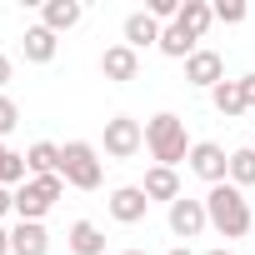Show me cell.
Wrapping results in <instances>:
<instances>
[{
	"instance_id": "obj_24",
	"label": "cell",
	"mask_w": 255,
	"mask_h": 255,
	"mask_svg": "<svg viewBox=\"0 0 255 255\" xmlns=\"http://www.w3.org/2000/svg\"><path fill=\"white\" fill-rule=\"evenodd\" d=\"M215 20H220V25H240V20H245V0H220V5H215Z\"/></svg>"
},
{
	"instance_id": "obj_18",
	"label": "cell",
	"mask_w": 255,
	"mask_h": 255,
	"mask_svg": "<svg viewBox=\"0 0 255 255\" xmlns=\"http://www.w3.org/2000/svg\"><path fill=\"white\" fill-rule=\"evenodd\" d=\"M25 165H30V175H60V145L35 140V145L25 150Z\"/></svg>"
},
{
	"instance_id": "obj_3",
	"label": "cell",
	"mask_w": 255,
	"mask_h": 255,
	"mask_svg": "<svg viewBox=\"0 0 255 255\" xmlns=\"http://www.w3.org/2000/svg\"><path fill=\"white\" fill-rule=\"evenodd\" d=\"M100 155H95V145L90 140H70V145H60V180L65 185H75V190H100Z\"/></svg>"
},
{
	"instance_id": "obj_27",
	"label": "cell",
	"mask_w": 255,
	"mask_h": 255,
	"mask_svg": "<svg viewBox=\"0 0 255 255\" xmlns=\"http://www.w3.org/2000/svg\"><path fill=\"white\" fill-rule=\"evenodd\" d=\"M5 210H15V190H5V185H0V215H5Z\"/></svg>"
},
{
	"instance_id": "obj_23",
	"label": "cell",
	"mask_w": 255,
	"mask_h": 255,
	"mask_svg": "<svg viewBox=\"0 0 255 255\" xmlns=\"http://www.w3.org/2000/svg\"><path fill=\"white\" fill-rule=\"evenodd\" d=\"M15 125H20V105H15L10 95H0V140H5Z\"/></svg>"
},
{
	"instance_id": "obj_34",
	"label": "cell",
	"mask_w": 255,
	"mask_h": 255,
	"mask_svg": "<svg viewBox=\"0 0 255 255\" xmlns=\"http://www.w3.org/2000/svg\"><path fill=\"white\" fill-rule=\"evenodd\" d=\"M250 235H255V230H250Z\"/></svg>"
},
{
	"instance_id": "obj_1",
	"label": "cell",
	"mask_w": 255,
	"mask_h": 255,
	"mask_svg": "<svg viewBox=\"0 0 255 255\" xmlns=\"http://www.w3.org/2000/svg\"><path fill=\"white\" fill-rule=\"evenodd\" d=\"M205 215H210V225H215L225 240H240V235L255 230L250 200H245L235 185H210V195H205Z\"/></svg>"
},
{
	"instance_id": "obj_28",
	"label": "cell",
	"mask_w": 255,
	"mask_h": 255,
	"mask_svg": "<svg viewBox=\"0 0 255 255\" xmlns=\"http://www.w3.org/2000/svg\"><path fill=\"white\" fill-rule=\"evenodd\" d=\"M0 85H10V55H0Z\"/></svg>"
},
{
	"instance_id": "obj_20",
	"label": "cell",
	"mask_w": 255,
	"mask_h": 255,
	"mask_svg": "<svg viewBox=\"0 0 255 255\" xmlns=\"http://www.w3.org/2000/svg\"><path fill=\"white\" fill-rule=\"evenodd\" d=\"M210 100H215V110H220L225 120L245 115V95H240V80H220V85L210 90Z\"/></svg>"
},
{
	"instance_id": "obj_14",
	"label": "cell",
	"mask_w": 255,
	"mask_h": 255,
	"mask_svg": "<svg viewBox=\"0 0 255 255\" xmlns=\"http://www.w3.org/2000/svg\"><path fill=\"white\" fill-rule=\"evenodd\" d=\"M80 15H85V10H80V0H45V10H40V25L60 35V30L80 25Z\"/></svg>"
},
{
	"instance_id": "obj_4",
	"label": "cell",
	"mask_w": 255,
	"mask_h": 255,
	"mask_svg": "<svg viewBox=\"0 0 255 255\" xmlns=\"http://www.w3.org/2000/svg\"><path fill=\"white\" fill-rule=\"evenodd\" d=\"M60 195H65V180H60V175H30V180L15 190V215H20V220H45Z\"/></svg>"
},
{
	"instance_id": "obj_33",
	"label": "cell",
	"mask_w": 255,
	"mask_h": 255,
	"mask_svg": "<svg viewBox=\"0 0 255 255\" xmlns=\"http://www.w3.org/2000/svg\"><path fill=\"white\" fill-rule=\"evenodd\" d=\"M250 150H255V140H250Z\"/></svg>"
},
{
	"instance_id": "obj_26",
	"label": "cell",
	"mask_w": 255,
	"mask_h": 255,
	"mask_svg": "<svg viewBox=\"0 0 255 255\" xmlns=\"http://www.w3.org/2000/svg\"><path fill=\"white\" fill-rule=\"evenodd\" d=\"M240 95H245V110H255V75H240Z\"/></svg>"
},
{
	"instance_id": "obj_11",
	"label": "cell",
	"mask_w": 255,
	"mask_h": 255,
	"mask_svg": "<svg viewBox=\"0 0 255 255\" xmlns=\"http://www.w3.org/2000/svg\"><path fill=\"white\" fill-rule=\"evenodd\" d=\"M160 20L150 15V10H135V15H125V45H130L135 55L145 50V45H160Z\"/></svg>"
},
{
	"instance_id": "obj_13",
	"label": "cell",
	"mask_w": 255,
	"mask_h": 255,
	"mask_svg": "<svg viewBox=\"0 0 255 255\" xmlns=\"http://www.w3.org/2000/svg\"><path fill=\"white\" fill-rule=\"evenodd\" d=\"M140 190H145L150 200H165V205H175V200H180V175H175V170H165V165H150Z\"/></svg>"
},
{
	"instance_id": "obj_2",
	"label": "cell",
	"mask_w": 255,
	"mask_h": 255,
	"mask_svg": "<svg viewBox=\"0 0 255 255\" xmlns=\"http://www.w3.org/2000/svg\"><path fill=\"white\" fill-rule=\"evenodd\" d=\"M145 150L155 155V165L175 170L180 160H190V135H185V120L160 110L155 120H145Z\"/></svg>"
},
{
	"instance_id": "obj_7",
	"label": "cell",
	"mask_w": 255,
	"mask_h": 255,
	"mask_svg": "<svg viewBox=\"0 0 255 255\" xmlns=\"http://www.w3.org/2000/svg\"><path fill=\"white\" fill-rule=\"evenodd\" d=\"M205 225H210V215H205V200H190V195H180V200L170 205V230H175L180 240H195Z\"/></svg>"
},
{
	"instance_id": "obj_29",
	"label": "cell",
	"mask_w": 255,
	"mask_h": 255,
	"mask_svg": "<svg viewBox=\"0 0 255 255\" xmlns=\"http://www.w3.org/2000/svg\"><path fill=\"white\" fill-rule=\"evenodd\" d=\"M0 255H10V230L0 225Z\"/></svg>"
},
{
	"instance_id": "obj_32",
	"label": "cell",
	"mask_w": 255,
	"mask_h": 255,
	"mask_svg": "<svg viewBox=\"0 0 255 255\" xmlns=\"http://www.w3.org/2000/svg\"><path fill=\"white\" fill-rule=\"evenodd\" d=\"M125 255H145V250H125Z\"/></svg>"
},
{
	"instance_id": "obj_31",
	"label": "cell",
	"mask_w": 255,
	"mask_h": 255,
	"mask_svg": "<svg viewBox=\"0 0 255 255\" xmlns=\"http://www.w3.org/2000/svg\"><path fill=\"white\" fill-rule=\"evenodd\" d=\"M170 255H190V250H185V245H180V250H170Z\"/></svg>"
},
{
	"instance_id": "obj_10",
	"label": "cell",
	"mask_w": 255,
	"mask_h": 255,
	"mask_svg": "<svg viewBox=\"0 0 255 255\" xmlns=\"http://www.w3.org/2000/svg\"><path fill=\"white\" fill-rule=\"evenodd\" d=\"M185 80H190V85H205V90H215V85L225 80V60H220L215 50H195V55L185 60Z\"/></svg>"
},
{
	"instance_id": "obj_9",
	"label": "cell",
	"mask_w": 255,
	"mask_h": 255,
	"mask_svg": "<svg viewBox=\"0 0 255 255\" xmlns=\"http://www.w3.org/2000/svg\"><path fill=\"white\" fill-rule=\"evenodd\" d=\"M145 210H150V195H145L140 185H120V190L110 195V215H115L120 225H135V220H145Z\"/></svg>"
},
{
	"instance_id": "obj_25",
	"label": "cell",
	"mask_w": 255,
	"mask_h": 255,
	"mask_svg": "<svg viewBox=\"0 0 255 255\" xmlns=\"http://www.w3.org/2000/svg\"><path fill=\"white\" fill-rule=\"evenodd\" d=\"M150 15L155 20H180V0H150Z\"/></svg>"
},
{
	"instance_id": "obj_30",
	"label": "cell",
	"mask_w": 255,
	"mask_h": 255,
	"mask_svg": "<svg viewBox=\"0 0 255 255\" xmlns=\"http://www.w3.org/2000/svg\"><path fill=\"white\" fill-rule=\"evenodd\" d=\"M205 255H230V250H225V245H220V250H205Z\"/></svg>"
},
{
	"instance_id": "obj_22",
	"label": "cell",
	"mask_w": 255,
	"mask_h": 255,
	"mask_svg": "<svg viewBox=\"0 0 255 255\" xmlns=\"http://www.w3.org/2000/svg\"><path fill=\"white\" fill-rule=\"evenodd\" d=\"M230 185H235V190L255 185V150H250V145H245V150H230Z\"/></svg>"
},
{
	"instance_id": "obj_15",
	"label": "cell",
	"mask_w": 255,
	"mask_h": 255,
	"mask_svg": "<svg viewBox=\"0 0 255 255\" xmlns=\"http://www.w3.org/2000/svg\"><path fill=\"white\" fill-rule=\"evenodd\" d=\"M65 245H70L75 255H105V235H100L95 220H75L70 235H65Z\"/></svg>"
},
{
	"instance_id": "obj_6",
	"label": "cell",
	"mask_w": 255,
	"mask_h": 255,
	"mask_svg": "<svg viewBox=\"0 0 255 255\" xmlns=\"http://www.w3.org/2000/svg\"><path fill=\"white\" fill-rule=\"evenodd\" d=\"M190 170H195L200 180H210V185H225V175H230V155H225L215 140H195V145H190Z\"/></svg>"
},
{
	"instance_id": "obj_19",
	"label": "cell",
	"mask_w": 255,
	"mask_h": 255,
	"mask_svg": "<svg viewBox=\"0 0 255 255\" xmlns=\"http://www.w3.org/2000/svg\"><path fill=\"white\" fill-rule=\"evenodd\" d=\"M180 25L200 40V35L215 25V5H205V0H185V5H180Z\"/></svg>"
},
{
	"instance_id": "obj_16",
	"label": "cell",
	"mask_w": 255,
	"mask_h": 255,
	"mask_svg": "<svg viewBox=\"0 0 255 255\" xmlns=\"http://www.w3.org/2000/svg\"><path fill=\"white\" fill-rule=\"evenodd\" d=\"M55 45H60L55 30H45V25H30V30H25V60H30V65H50V60H55Z\"/></svg>"
},
{
	"instance_id": "obj_8",
	"label": "cell",
	"mask_w": 255,
	"mask_h": 255,
	"mask_svg": "<svg viewBox=\"0 0 255 255\" xmlns=\"http://www.w3.org/2000/svg\"><path fill=\"white\" fill-rule=\"evenodd\" d=\"M100 70H105V80H115V85H130V80L140 75V55L120 40V45H110V50L100 55Z\"/></svg>"
},
{
	"instance_id": "obj_5",
	"label": "cell",
	"mask_w": 255,
	"mask_h": 255,
	"mask_svg": "<svg viewBox=\"0 0 255 255\" xmlns=\"http://www.w3.org/2000/svg\"><path fill=\"white\" fill-rule=\"evenodd\" d=\"M140 145H145L140 120H130V115L105 120V155H110V160H130V155H140Z\"/></svg>"
},
{
	"instance_id": "obj_17",
	"label": "cell",
	"mask_w": 255,
	"mask_h": 255,
	"mask_svg": "<svg viewBox=\"0 0 255 255\" xmlns=\"http://www.w3.org/2000/svg\"><path fill=\"white\" fill-rule=\"evenodd\" d=\"M160 50L175 55V60H190V55H195V35H190L180 20H170V25L160 30Z\"/></svg>"
},
{
	"instance_id": "obj_12",
	"label": "cell",
	"mask_w": 255,
	"mask_h": 255,
	"mask_svg": "<svg viewBox=\"0 0 255 255\" xmlns=\"http://www.w3.org/2000/svg\"><path fill=\"white\" fill-rule=\"evenodd\" d=\"M45 250H50V235L40 220H20L10 230V255H45Z\"/></svg>"
},
{
	"instance_id": "obj_21",
	"label": "cell",
	"mask_w": 255,
	"mask_h": 255,
	"mask_svg": "<svg viewBox=\"0 0 255 255\" xmlns=\"http://www.w3.org/2000/svg\"><path fill=\"white\" fill-rule=\"evenodd\" d=\"M25 175H30V165H25V155H15V150H5V140H0V185H5V190L15 185V190H20V185H25Z\"/></svg>"
}]
</instances>
